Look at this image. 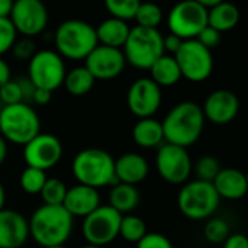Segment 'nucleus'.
I'll list each match as a JSON object with an SVG mask.
<instances>
[{
  "label": "nucleus",
  "instance_id": "4468645a",
  "mask_svg": "<svg viewBox=\"0 0 248 248\" xmlns=\"http://www.w3.org/2000/svg\"><path fill=\"white\" fill-rule=\"evenodd\" d=\"M62 157V144L52 134H39L23 147V160L26 167L48 171L55 167Z\"/></svg>",
  "mask_w": 248,
  "mask_h": 248
},
{
  "label": "nucleus",
  "instance_id": "a19ab883",
  "mask_svg": "<svg viewBox=\"0 0 248 248\" xmlns=\"http://www.w3.org/2000/svg\"><path fill=\"white\" fill-rule=\"evenodd\" d=\"M163 44H164V51L170 52L171 55H174L179 51V48L182 46L183 41L179 36H176L173 33H169L167 36L163 38Z\"/></svg>",
  "mask_w": 248,
  "mask_h": 248
},
{
  "label": "nucleus",
  "instance_id": "58836bf2",
  "mask_svg": "<svg viewBox=\"0 0 248 248\" xmlns=\"http://www.w3.org/2000/svg\"><path fill=\"white\" fill-rule=\"evenodd\" d=\"M196 41H199L205 48H208V49L212 51L214 48H217V46L219 45V42H221V33L208 25V26L198 35Z\"/></svg>",
  "mask_w": 248,
  "mask_h": 248
},
{
  "label": "nucleus",
  "instance_id": "4be33fe9",
  "mask_svg": "<svg viewBox=\"0 0 248 248\" xmlns=\"http://www.w3.org/2000/svg\"><path fill=\"white\" fill-rule=\"evenodd\" d=\"M129 32H131V28L128 22H124L115 17H108L96 26L99 45L118 48V49L124 48L129 36Z\"/></svg>",
  "mask_w": 248,
  "mask_h": 248
},
{
  "label": "nucleus",
  "instance_id": "0eeeda50",
  "mask_svg": "<svg viewBox=\"0 0 248 248\" xmlns=\"http://www.w3.org/2000/svg\"><path fill=\"white\" fill-rule=\"evenodd\" d=\"M219 195L214 183L193 180L186 183L177 195V206L180 212L193 221L211 218L219 206Z\"/></svg>",
  "mask_w": 248,
  "mask_h": 248
},
{
  "label": "nucleus",
  "instance_id": "9b49d317",
  "mask_svg": "<svg viewBox=\"0 0 248 248\" xmlns=\"http://www.w3.org/2000/svg\"><path fill=\"white\" fill-rule=\"evenodd\" d=\"M122 217L109 205H100L83 221V237L90 246L103 247L119 237Z\"/></svg>",
  "mask_w": 248,
  "mask_h": 248
},
{
  "label": "nucleus",
  "instance_id": "dca6fc26",
  "mask_svg": "<svg viewBox=\"0 0 248 248\" xmlns=\"http://www.w3.org/2000/svg\"><path fill=\"white\" fill-rule=\"evenodd\" d=\"M126 58L122 49L97 45L84 60V67L96 80H112L122 74Z\"/></svg>",
  "mask_w": 248,
  "mask_h": 248
},
{
  "label": "nucleus",
  "instance_id": "f257e3e1",
  "mask_svg": "<svg viewBox=\"0 0 248 248\" xmlns=\"http://www.w3.org/2000/svg\"><path fill=\"white\" fill-rule=\"evenodd\" d=\"M74 218L64 206L41 205L29 218V232L42 248L64 247L73 232Z\"/></svg>",
  "mask_w": 248,
  "mask_h": 248
},
{
  "label": "nucleus",
  "instance_id": "39448f33",
  "mask_svg": "<svg viewBox=\"0 0 248 248\" xmlns=\"http://www.w3.org/2000/svg\"><path fill=\"white\" fill-rule=\"evenodd\" d=\"M41 134V119L38 112L28 103L3 106L0 113V135L6 142L26 145Z\"/></svg>",
  "mask_w": 248,
  "mask_h": 248
},
{
  "label": "nucleus",
  "instance_id": "393cba45",
  "mask_svg": "<svg viewBox=\"0 0 248 248\" xmlns=\"http://www.w3.org/2000/svg\"><path fill=\"white\" fill-rule=\"evenodd\" d=\"M140 190L137 186L118 183L112 186L109 193V206L118 211L121 215H129L140 205Z\"/></svg>",
  "mask_w": 248,
  "mask_h": 248
},
{
  "label": "nucleus",
  "instance_id": "8fccbe9b",
  "mask_svg": "<svg viewBox=\"0 0 248 248\" xmlns=\"http://www.w3.org/2000/svg\"><path fill=\"white\" fill-rule=\"evenodd\" d=\"M246 179H247V185H248V171L246 173Z\"/></svg>",
  "mask_w": 248,
  "mask_h": 248
},
{
  "label": "nucleus",
  "instance_id": "473e14b6",
  "mask_svg": "<svg viewBox=\"0 0 248 248\" xmlns=\"http://www.w3.org/2000/svg\"><path fill=\"white\" fill-rule=\"evenodd\" d=\"M205 238L212 244H224L230 234V225L222 218H211L203 230Z\"/></svg>",
  "mask_w": 248,
  "mask_h": 248
},
{
  "label": "nucleus",
  "instance_id": "f03ea898",
  "mask_svg": "<svg viewBox=\"0 0 248 248\" xmlns=\"http://www.w3.org/2000/svg\"><path fill=\"white\" fill-rule=\"evenodd\" d=\"M205 121L206 119L201 105L189 100L180 102L161 122L164 141L167 144L187 148L201 138L205 128Z\"/></svg>",
  "mask_w": 248,
  "mask_h": 248
},
{
  "label": "nucleus",
  "instance_id": "f3484780",
  "mask_svg": "<svg viewBox=\"0 0 248 248\" xmlns=\"http://www.w3.org/2000/svg\"><path fill=\"white\" fill-rule=\"evenodd\" d=\"M205 119L217 125H225L232 122L240 112V99L238 96L227 89L214 90L202 106Z\"/></svg>",
  "mask_w": 248,
  "mask_h": 248
},
{
  "label": "nucleus",
  "instance_id": "a211bd4d",
  "mask_svg": "<svg viewBox=\"0 0 248 248\" xmlns=\"http://www.w3.org/2000/svg\"><path fill=\"white\" fill-rule=\"evenodd\" d=\"M29 237V219L15 209L0 211V248L23 247Z\"/></svg>",
  "mask_w": 248,
  "mask_h": 248
},
{
  "label": "nucleus",
  "instance_id": "6ab92c4d",
  "mask_svg": "<svg viewBox=\"0 0 248 248\" xmlns=\"http://www.w3.org/2000/svg\"><path fill=\"white\" fill-rule=\"evenodd\" d=\"M62 206L73 218L80 217L84 219L100 206V196L93 187L76 185L68 187Z\"/></svg>",
  "mask_w": 248,
  "mask_h": 248
},
{
  "label": "nucleus",
  "instance_id": "09e8293b",
  "mask_svg": "<svg viewBox=\"0 0 248 248\" xmlns=\"http://www.w3.org/2000/svg\"><path fill=\"white\" fill-rule=\"evenodd\" d=\"M81 248H103V247H96V246H90V244H87V246H83Z\"/></svg>",
  "mask_w": 248,
  "mask_h": 248
},
{
  "label": "nucleus",
  "instance_id": "72a5a7b5",
  "mask_svg": "<svg viewBox=\"0 0 248 248\" xmlns=\"http://www.w3.org/2000/svg\"><path fill=\"white\" fill-rule=\"evenodd\" d=\"M195 171H196L198 180L214 183L215 177L221 171V167H219V163L215 157L205 155V157H201L198 160V163L195 166Z\"/></svg>",
  "mask_w": 248,
  "mask_h": 248
},
{
  "label": "nucleus",
  "instance_id": "7ed1b4c3",
  "mask_svg": "<svg viewBox=\"0 0 248 248\" xmlns=\"http://www.w3.org/2000/svg\"><path fill=\"white\" fill-rule=\"evenodd\" d=\"M71 171L78 185L100 189L103 186L118 185L115 176V158L102 148H86L76 154L71 163Z\"/></svg>",
  "mask_w": 248,
  "mask_h": 248
},
{
  "label": "nucleus",
  "instance_id": "4c0bfd02",
  "mask_svg": "<svg viewBox=\"0 0 248 248\" xmlns=\"http://www.w3.org/2000/svg\"><path fill=\"white\" fill-rule=\"evenodd\" d=\"M137 248H173V244L160 232H147V235L137 244Z\"/></svg>",
  "mask_w": 248,
  "mask_h": 248
},
{
  "label": "nucleus",
  "instance_id": "37998d69",
  "mask_svg": "<svg viewBox=\"0 0 248 248\" xmlns=\"http://www.w3.org/2000/svg\"><path fill=\"white\" fill-rule=\"evenodd\" d=\"M51 97H52V92H48L45 89H36L33 99H32V103L44 106V105H48L51 102Z\"/></svg>",
  "mask_w": 248,
  "mask_h": 248
},
{
  "label": "nucleus",
  "instance_id": "de8ad7c7",
  "mask_svg": "<svg viewBox=\"0 0 248 248\" xmlns=\"http://www.w3.org/2000/svg\"><path fill=\"white\" fill-rule=\"evenodd\" d=\"M4 203H6V190H4V186L0 182V211L4 209Z\"/></svg>",
  "mask_w": 248,
  "mask_h": 248
},
{
  "label": "nucleus",
  "instance_id": "2eb2a0df",
  "mask_svg": "<svg viewBox=\"0 0 248 248\" xmlns=\"http://www.w3.org/2000/svg\"><path fill=\"white\" fill-rule=\"evenodd\" d=\"M163 100L161 87L157 86L150 77L137 78L128 89L126 105L132 115L138 119L153 118L160 109Z\"/></svg>",
  "mask_w": 248,
  "mask_h": 248
},
{
  "label": "nucleus",
  "instance_id": "a18cd8bd",
  "mask_svg": "<svg viewBox=\"0 0 248 248\" xmlns=\"http://www.w3.org/2000/svg\"><path fill=\"white\" fill-rule=\"evenodd\" d=\"M12 7H13L12 0H0V19L1 17H10Z\"/></svg>",
  "mask_w": 248,
  "mask_h": 248
},
{
  "label": "nucleus",
  "instance_id": "a878e982",
  "mask_svg": "<svg viewBox=\"0 0 248 248\" xmlns=\"http://www.w3.org/2000/svg\"><path fill=\"white\" fill-rule=\"evenodd\" d=\"M150 78L160 87H171L177 84L180 78H183L176 58L169 54H164L161 58H158L150 68Z\"/></svg>",
  "mask_w": 248,
  "mask_h": 248
},
{
  "label": "nucleus",
  "instance_id": "20e7f679",
  "mask_svg": "<svg viewBox=\"0 0 248 248\" xmlns=\"http://www.w3.org/2000/svg\"><path fill=\"white\" fill-rule=\"evenodd\" d=\"M57 52L62 58L84 61L99 45L96 28L81 19H67L58 25L54 33Z\"/></svg>",
  "mask_w": 248,
  "mask_h": 248
},
{
  "label": "nucleus",
  "instance_id": "2f4dec72",
  "mask_svg": "<svg viewBox=\"0 0 248 248\" xmlns=\"http://www.w3.org/2000/svg\"><path fill=\"white\" fill-rule=\"evenodd\" d=\"M135 20H137V26L157 29L163 20V10L160 6L154 3H140Z\"/></svg>",
  "mask_w": 248,
  "mask_h": 248
},
{
  "label": "nucleus",
  "instance_id": "423d86ee",
  "mask_svg": "<svg viewBox=\"0 0 248 248\" xmlns=\"http://www.w3.org/2000/svg\"><path fill=\"white\" fill-rule=\"evenodd\" d=\"M163 38L158 29L131 28L129 36L122 48L126 62L140 70H150L154 62L166 54Z\"/></svg>",
  "mask_w": 248,
  "mask_h": 248
},
{
  "label": "nucleus",
  "instance_id": "c03bdc74",
  "mask_svg": "<svg viewBox=\"0 0 248 248\" xmlns=\"http://www.w3.org/2000/svg\"><path fill=\"white\" fill-rule=\"evenodd\" d=\"M12 80V73H10V67L9 64L0 57V87L4 86L7 81Z\"/></svg>",
  "mask_w": 248,
  "mask_h": 248
},
{
  "label": "nucleus",
  "instance_id": "9d476101",
  "mask_svg": "<svg viewBox=\"0 0 248 248\" xmlns=\"http://www.w3.org/2000/svg\"><path fill=\"white\" fill-rule=\"evenodd\" d=\"M173 57L179 64L182 77L189 81H205L214 71L212 51L205 48L196 39L183 41L182 46Z\"/></svg>",
  "mask_w": 248,
  "mask_h": 248
},
{
  "label": "nucleus",
  "instance_id": "6e6552de",
  "mask_svg": "<svg viewBox=\"0 0 248 248\" xmlns=\"http://www.w3.org/2000/svg\"><path fill=\"white\" fill-rule=\"evenodd\" d=\"M64 58L54 49H39L28 61V78L36 89L54 92L64 84Z\"/></svg>",
  "mask_w": 248,
  "mask_h": 248
},
{
  "label": "nucleus",
  "instance_id": "79ce46f5",
  "mask_svg": "<svg viewBox=\"0 0 248 248\" xmlns=\"http://www.w3.org/2000/svg\"><path fill=\"white\" fill-rule=\"evenodd\" d=\"M17 81H19L20 89H22L23 102L29 105V102H32V99H33V94H35L36 87L31 83V80H29L28 77H25V78H17Z\"/></svg>",
  "mask_w": 248,
  "mask_h": 248
},
{
  "label": "nucleus",
  "instance_id": "5701e85b",
  "mask_svg": "<svg viewBox=\"0 0 248 248\" xmlns=\"http://www.w3.org/2000/svg\"><path fill=\"white\" fill-rule=\"evenodd\" d=\"M132 140L141 148L161 147L164 141L163 124L154 118L138 119L132 128Z\"/></svg>",
  "mask_w": 248,
  "mask_h": 248
},
{
  "label": "nucleus",
  "instance_id": "aec40b11",
  "mask_svg": "<svg viewBox=\"0 0 248 248\" xmlns=\"http://www.w3.org/2000/svg\"><path fill=\"white\" fill-rule=\"evenodd\" d=\"M148 171L147 158L138 153H126L115 160V176L119 183L137 186L147 179Z\"/></svg>",
  "mask_w": 248,
  "mask_h": 248
},
{
  "label": "nucleus",
  "instance_id": "7c9ffc66",
  "mask_svg": "<svg viewBox=\"0 0 248 248\" xmlns=\"http://www.w3.org/2000/svg\"><path fill=\"white\" fill-rule=\"evenodd\" d=\"M138 0H106L105 7L109 12L110 17L128 22L135 19L138 7H140Z\"/></svg>",
  "mask_w": 248,
  "mask_h": 248
},
{
  "label": "nucleus",
  "instance_id": "c9c22d12",
  "mask_svg": "<svg viewBox=\"0 0 248 248\" xmlns=\"http://www.w3.org/2000/svg\"><path fill=\"white\" fill-rule=\"evenodd\" d=\"M22 102H23V94H22V89H20V84L17 80H10L4 86L0 87V103H1V106L17 105Z\"/></svg>",
  "mask_w": 248,
  "mask_h": 248
},
{
  "label": "nucleus",
  "instance_id": "3c124183",
  "mask_svg": "<svg viewBox=\"0 0 248 248\" xmlns=\"http://www.w3.org/2000/svg\"><path fill=\"white\" fill-rule=\"evenodd\" d=\"M1 108H3V106H1V103H0V113H1Z\"/></svg>",
  "mask_w": 248,
  "mask_h": 248
},
{
  "label": "nucleus",
  "instance_id": "c756f323",
  "mask_svg": "<svg viewBox=\"0 0 248 248\" xmlns=\"http://www.w3.org/2000/svg\"><path fill=\"white\" fill-rule=\"evenodd\" d=\"M46 173L33 167H26L22 170L19 177L20 189L28 195H39L45 182H46Z\"/></svg>",
  "mask_w": 248,
  "mask_h": 248
},
{
  "label": "nucleus",
  "instance_id": "49530a36",
  "mask_svg": "<svg viewBox=\"0 0 248 248\" xmlns=\"http://www.w3.org/2000/svg\"><path fill=\"white\" fill-rule=\"evenodd\" d=\"M6 157H7V142H6V140L0 135V166L4 163Z\"/></svg>",
  "mask_w": 248,
  "mask_h": 248
},
{
  "label": "nucleus",
  "instance_id": "cd10ccee",
  "mask_svg": "<svg viewBox=\"0 0 248 248\" xmlns=\"http://www.w3.org/2000/svg\"><path fill=\"white\" fill-rule=\"evenodd\" d=\"M119 235L128 243L138 244L147 235V225L144 219L137 215H124L121 221Z\"/></svg>",
  "mask_w": 248,
  "mask_h": 248
},
{
  "label": "nucleus",
  "instance_id": "412c9836",
  "mask_svg": "<svg viewBox=\"0 0 248 248\" xmlns=\"http://www.w3.org/2000/svg\"><path fill=\"white\" fill-rule=\"evenodd\" d=\"M214 187L221 199H243L248 192L246 173L237 169H221V171L214 180Z\"/></svg>",
  "mask_w": 248,
  "mask_h": 248
},
{
  "label": "nucleus",
  "instance_id": "1a4fd4ad",
  "mask_svg": "<svg viewBox=\"0 0 248 248\" xmlns=\"http://www.w3.org/2000/svg\"><path fill=\"white\" fill-rule=\"evenodd\" d=\"M170 33L182 41L196 39L198 35L208 26V10L199 0H187L177 3L167 17Z\"/></svg>",
  "mask_w": 248,
  "mask_h": 248
},
{
  "label": "nucleus",
  "instance_id": "b1692460",
  "mask_svg": "<svg viewBox=\"0 0 248 248\" xmlns=\"http://www.w3.org/2000/svg\"><path fill=\"white\" fill-rule=\"evenodd\" d=\"M240 22V9L230 1H221L208 10V25L219 33L234 29Z\"/></svg>",
  "mask_w": 248,
  "mask_h": 248
},
{
  "label": "nucleus",
  "instance_id": "ddd939ff",
  "mask_svg": "<svg viewBox=\"0 0 248 248\" xmlns=\"http://www.w3.org/2000/svg\"><path fill=\"white\" fill-rule=\"evenodd\" d=\"M9 19L17 33H22L23 38H33L44 32L49 15L41 0H16Z\"/></svg>",
  "mask_w": 248,
  "mask_h": 248
},
{
  "label": "nucleus",
  "instance_id": "c85d7f7f",
  "mask_svg": "<svg viewBox=\"0 0 248 248\" xmlns=\"http://www.w3.org/2000/svg\"><path fill=\"white\" fill-rule=\"evenodd\" d=\"M68 187L65 183L60 179L51 177L46 179L39 196L42 199V205H49V206H62L64 199L67 196Z\"/></svg>",
  "mask_w": 248,
  "mask_h": 248
},
{
  "label": "nucleus",
  "instance_id": "f8f14e48",
  "mask_svg": "<svg viewBox=\"0 0 248 248\" xmlns=\"http://www.w3.org/2000/svg\"><path fill=\"white\" fill-rule=\"evenodd\" d=\"M155 166L161 179L171 185H183L192 173V160L187 150L167 142L158 147Z\"/></svg>",
  "mask_w": 248,
  "mask_h": 248
},
{
  "label": "nucleus",
  "instance_id": "603ef678",
  "mask_svg": "<svg viewBox=\"0 0 248 248\" xmlns=\"http://www.w3.org/2000/svg\"><path fill=\"white\" fill-rule=\"evenodd\" d=\"M49 248H65V247H49Z\"/></svg>",
  "mask_w": 248,
  "mask_h": 248
},
{
  "label": "nucleus",
  "instance_id": "f704fd0d",
  "mask_svg": "<svg viewBox=\"0 0 248 248\" xmlns=\"http://www.w3.org/2000/svg\"><path fill=\"white\" fill-rule=\"evenodd\" d=\"M17 41V32L9 17L0 19V57L7 51H12Z\"/></svg>",
  "mask_w": 248,
  "mask_h": 248
},
{
  "label": "nucleus",
  "instance_id": "e433bc0d",
  "mask_svg": "<svg viewBox=\"0 0 248 248\" xmlns=\"http://www.w3.org/2000/svg\"><path fill=\"white\" fill-rule=\"evenodd\" d=\"M35 46L36 45L32 41V38H22L15 42V45L12 48V54L19 61H29L36 52Z\"/></svg>",
  "mask_w": 248,
  "mask_h": 248
},
{
  "label": "nucleus",
  "instance_id": "bb28decb",
  "mask_svg": "<svg viewBox=\"0 0 248 248\" xmlns=\"http://www.w3.org/2000/svg\"><path fill=\"white\" fill-rule=\"evenodd\" d=\"M94 83L96 78L90 74V71L84 65H81L67 71L62 86L71 96L80 97L87 94L94 87Z\"/></svg>",
  "mask_w": 248,
  "mask_h": 248
},
{
  "label": "nucleus",
  "instance_id": "ea45409f",
  "mask_svg": "<svg viewBox=\"0 0 248 248\" xmlns=\"http://www.w3.org/2000/svg\"><path fill=\"white\" fill-rule=\"evenodd\" d=\"M224 248H248V237L246 234H231L224 243Z\"/></svg>",
  "mask_w": 248,
  "mask_h": 248
}]
</instances>
